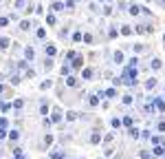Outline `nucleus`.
Listing matches in <instances>:
<instances>
[{
  "mask_svg": "<svg viewBox=\"0 0 165 159\" xmlns=\"http://www.w3.org/2000/svg\"><path fill=\"white\" fill-rule=\"evenodd\" d=\"M134 31H137V33H152L154 27L150 25V22H145V25H137V27H134Z\"/></svg>",
  "mask_w": 165,
  "mask_h": 159,
  "instance_id": "nucleus-1",
  "label": "nucleus"
},
{
  "mask_svg": "<svg viewBox=\"0 0 165 159\" xmlns=\"http://www.w3.org/2000/svg\"><path fill=\"white\" fill-rule=\"evenodd\" d=\"M13 159H24V155H16V157H13Z\"/></svg>",
  "mask_w": 165,
  "mask_h": 159,
  "instance_id": "nucleus-48",
  "label": "nucleus"
},
{
  "mask_svg": "<svg viewBox=\"0 0 165 159\" xmlns=\"http://www.w3.org/2000/svg\"><path fill=\"white\" fill-rule=\"evenodd\" d=\"M20 80H22L20 75H11V77H9V82L13 84V86H18V84H20Z\"/></svg>",
  "mask_w": 165,
  "mask_h": 159,
  "instance_id": "nucleus-27",
  "label": "nucleus"
},
{
  "mask_svg": "<svg viewBox=\"0 0 165 159\" xmlns=\"http://www.w3.org/2000/svg\"><path fill=\"white\" fill-rule=\"evenodd\" d=\"M108 35H110V38H117V35H119V31H117V29H110V33H108Z\"/></svg>",
  "mask_w": 165,
  "mask_h": 159,
  "instance_id": "nucleus-44",
  "label": "nucleus"
},
{
  "mask_svg": "<svg viewBox=\"0 0 165 159\" xmlns=\"http://www.w3.org/2000/svg\"><path fill=\"white\" fill-rule=\"evenodd\" d=\"M44 69H46V71H49V69H53V60H51V58L44 60Z\"/></svg>",
  "mask_w": 165,
  "mask_h": 159,
  "instance_id": "nucleus-35",
  "label": "nucleus"
},
{
  "mask_svg": "<svg viewBox=\"0 0 165 159\" xmlns=\"http://www.w3.org/2000/svg\"><path fill=\"white\" fill-rule=\"evenodd\" d=\"M64 82H66V86H71V88H77V86H79V82H77V77H75V75H68Z\"/></svg>",
  "mask_w": 165,
  "mask_h": 159,
  "instance_id": "nucleus-8",
  "label": "nucleus"
},
{
  "mask_svg": "<svg viewBox=\"0 0 165 159\" xmlns=\"http://www.w3.org/2000/svg\"><path fill=\"white\" fill-rule=\"evenodd\" d=\"M62 75H71V64H64V67H62Z\"/></svg>",
  "mask_w": 165,
  "mask_h": 159,
  "instance_id": "nucleus-30",
  "label": "nucleus"
},
{
  "mask_svg": "<svg viewBox=\"0 0 165 159\" xmlns=\"http://www.w3.org/2000/svg\"><path fill=\"white\" fill-rule=\"evenodd\" d=\"M121 122H123V126H132V117H130V115H128V117H123Z\"/></svg>",
  "mask_w": 165,
  "mask_h": 159,
  "instance_id": "nucleus-39",
  "label": "nucleus"
},
{
  "mask_svg": "<svg viewBox=\"0 0 165 159\" xmlns=\"http://www.w3.org/2000/svg\"><path fill=\"white\" fill-rule=\"evenodd\" d=\"M0 108H2L5 113H7L9 108H13V104H9V102H0Z\"/></svg>",
  "mask_w": 165,
  "mask_h": 159,
  "instance_id": "nucleus-29",
  "label": "nucleus"
},
{
  "mask_svg": "<svg viewBox=\"0 0 165 159\" xmlns=\"http://www.w3.org/2000/svg\"><path fill=\"white\" fill-rule=\"evenodd\" d=\"M161 2H163V5H165V0H161Z\"/></svg>",
  "mask_w": 165,
  "mask_h": 159,
  "instance_id": "nucleus-49",
  "label": "nucleus"
},
{
  "mask_svg": "<svg viewBox=\"0 0 165 159\" xmlns=\"http://www.w3.org/2000/svg\"><path fill=\"white\" fill-rule=\"evenodd\" d=\"M128 69H139V58H130L128 60Z\"/></svg>",
  "mask_w": 165,
  "mask_h": 159,
  "instance_id": "nucleus-15",
  "label": "nucleus"
},
{
  "mask_svg": "<svg viewBox=\"0 0 165 159\" xmlns=\"http://www.w3.org/2000/svg\"><path fill=\"white\" fill-rule=\"evenodd\" d=\"M82 40L86 42V44H90V42H92V35H90V33H84V38H82Z\"/></svg>",
  "mask_w": 165,
  "mask_h": 159,
  "instance_id": "nucleus-37",
  "label": "nucleus"
},
{
  "mask_svg": "<svg viewBox=\"0 0 165 159\" xmlns=\"http://www.w3.org/2000/svg\"><path fill=\"white\" fill-rule=\"evenodd\" d=\"M156 77H152V80H148V82H145V88H154V86H156Z\"/></svg>",
  "mask_w": 165,
  "mask_h": 159,
  "instance_id": "nucleus-24",
  "label": "nucleus"
},
{
  "mask_svg": "<svg viewBox=\"0 0 165 159\" xmlns=\"http://www.w3.org/2000/svg\"><path fill=\"white\" fill-rule=\"evenodd\" d=\"M7 91V86H5V84H0V93H5Z\"/></svg>",
  "mask_w": 165,
  "mask_h": 159,
  "instance_id": "nucleus-47",
  "label": "nucleus"
},
{
  "mask_svg": "<svg viewBox=\"0 0 165 159\" xmlns=\"http://www.w3.org/2000/svg\"><path fill=\"white\" fill-rule=\"evenodd\" d=\"M101 95H106V97H117V91H115V88H106Z\"/></svg>",
  "mask_w": 165,
  "mask_h": 159,
  "instance_id": "nucleus-21",
  "label": "nucleus"
},
{
  "mask_svg": "<svg viewBox=\"0 0 165 159\" xmlns=\"http://www.w3.org/2000/svg\"><path fill=\"white\" fill-rule=\"evenodd\" d=\"M101 142V133H99V130H95V133L90 135V144H99Z\"/></svg>",
  "mask_w": 165,
  "mask_h": 159,
  "instance_id": "nucleus-12",
  "label": "nucleus"
},
{
  "mask_svg": "<svg viewBox=\"0 0 165 159\" xmlns=\"http://www.w3.org/2000/svg\"><path fill=\"white\" fill-rule=\"evenodd\" d=\"M51 157H53V159H64L66 155H64L62 150H53V152H51Z\"/></svg>",
  "mask_w": 165,
  "mask_h": 159,
  "instance_id": "nucleus-22",
  "label": "nucleus"
},
{
  "mask_svg": "<svg viewBox=\"0 0 165 159\" xmlns=\"http://www.w3.org/2000/svg\"><path fill=\"white\" fill-rule=\"evenodd\" d=\"M82 38H84L82 31H75V33H73V40H75V42H82Z\"/></svg>",
  "mask_w": 165,
  "mask_h": 159,
  "instance_id": "nucleus-33",
  "label": "nucleus"
},
{
  "mask_svg": "<svg viewBox=\"0 0 165 159\" xmlns=\"http://www.w3.org/2000/svg\"><path fill=\"white\" fill-rule=\"evenodd\" d=\"M5 137H9V133L5 130V128H0V139H5Z\"/></svg>",
  "mask_w": 165,
  "mask_h": 159,
  "instance_id": "nucleus-42",
  "label": "nucleus"
},
{
  "mask_svg": "<svg viewBox=\"0 0 165 159\" xmlns=\"http://www.w3.org/2000/svg\"><path fill=\"white\" fill-rule=\"evenodd\" d=\"M88 104H90L92 108H95V106L99 104V97H97V95H90V100H88Z\"/></svg>",
  "mask_w": 165,
  "mask_h": 159,
  "instance_id": "nucleus-28",
  "label": "nucleus"
},
{
  "mask_svg": "<svg viewBox=\"0 0 165 159\" xmlns=\"http://www.w3.org/2000/svg\"><path fill=\"white\" fill-rule=\"evenodd\" d=\"M24 77H26V80H33V77H35V69H26Z\"/></svg>",
  "mask_w": 165,
  "mask_h": 159,
  "instance_id": "nucleus-25",
  "label": "nucleus"
},
{
  "mask_svg": "<svg viewBox=\"0 0 165 159\" xmlns=\"http://www.w3.org/2000/svg\"><path fill=\"white\" fill-rule=\"evenodd\" d=\"M128 11H130V16H139V13H143V7L141 5H130Z\"/></svg>",
  "mask_w": 165,
  "mask_h": 159,
  "instance_id": "nucleus-7",
  "label": "nucleus"
},
{
  "mask_svg": "<svg viewBox=\"0 0 165 159\" xmlns=\"http://www.w3.org/2000/svg\"><path fill=\"white\" fill-rule=\"evenodd\" d=\"M64 5H66V9H68V11H71V9H73V7H75V0H66Z\"/></svg>",
  "mask_w": 165,
  "mask_h": 159,
  "instance_id": "nucleus-38",
  "label": "nucleus"
},
{
  "mask_svg": "<svg viewBox=\"0 0 165 159\" xmlns=\"http://www.w3.org/2000/svg\"><path fill=\"white\" fill-rule=\"evenodd\" d=\"M24 55H26V60H33V58H35V51H33V47H26V49H24Z\"/></svg>",
  "mask_w": 165,
  "mask_h": 159,
  "instance_id": "nucleus-16",
  "label": "nucleus"
},
{
  "mask_svg": "<svg viewBox=\"0 0 165 159\" xmlns=\"http://www.w3.org/2000/svg\"><path fill=\"white\" fill-rule=\"evenodd\" d=\"M9 20H11V18H7V16H0V27H7V25H9Z\"/></svg>",
  "mask_w": 165,
  "mask_h": 159,
  "instance_id": "nucleus-34",
  "label": "nucleus"
},
{
  "mask_svg": "<svg viewBox=\"0 0 165 159\" xmlns=\"http://www.w3.org/2000/svg\"><path fill=\"white\" fill-rule=\"evenodd\" d=\"M112 13V7H104V16H110Z\"/></svg>",
  "mask_w": 165,
  "mask_h": 159,
  "instance_id": "nucleus-43",
  "label": "nucleus"
},
{
  "mask_svg": "<svg viewBox=\"0 0 165 159\" xmlns=\"http://www.w3.org/2000/svg\"><path fill=\"white\" fill-rule=\"evenodd\" d=\"M9 44H11V40L2 35V38H0V49H9Z\"/></svg>",
  "mask_w": 165,
  "mask_h": 159,
  "instance_id": "nucleus-18",
  "label": "nucleus"
},
{
  "mask_svg": "<svg viewBox=\"0 0 165 159\" xmlns=\"http://www.w3.org/2000/svg\"><path fill=\"white\" fill-rule=\"evenodd\" d=\"M44 144H46V146H51V144H53V135H51V133L44 135Z\"/></svg>",
  "mask_w": 165,
  "mask_h": 159,
  "instance_id": "nucleus-31",
  "label": "nucleus"
},
{
  "mask_svg": "<svg viewBox=\"0 0 165 159\" xmlns=\"http://www.w3.org/2000/svg\"><path fill=\"white\" fill-rule=\"evenodd\" d=\"M158 130H161V133H165V122H158Z\"/></svg>",
  "mask_w": 165,
  "mask_h": 159,
  "instance_id": "nucleus-45",
  "label": "nucleus"
},
{
  "mask_svg": "<svg viewBox=\"0 0 165 159\" xmlns=\"http://www.w3.org/2000/svg\"><path fill=\"white\" fill-rule=\"evenodd\" d=\"M92 75H95V71H92L90 67H86V69H84V71H82V80H90Z\"/></svg>",
  "mask_w": 165,
  "mask_h": 159,
  "instance_id": "nucleus-10",
  "label": "nucleus"
},
{
  "mask_svg": "<svg viewBox=\"0 0 165 159\" xmlns=\"http://www.w3.org/2000/svg\"><path fill=\"white\" fill-rule=\"evenodd\" d=\"M35 38H40V40H44V38H46V29H44V27H40V29L35 31Z\"/></svg>",
  "mask_w": 165,
  "mask_h": 159,
  "instance_id": "nucleus-19",
  "label": "nucleus"
},
{
  "mask_svg": "<svg viewBox=\"0 0 165 159\" xmlns=\"http://www.w3.org/2000/svg\"><path fill=\"white\" fill-rule=\"evenodd\" d=\"M77 115H79V113H75V110H68V113H66V122H75V119H77Z\"/></svg>",
  "mask_w": 165,
  "mask_h": 159,
  "instance_id": "nucleus-17",
  "label": "nucleus"
},
{
  "mask_svg": "<svg viewBox=\"0 0 165 159\" xmlns=\"http://www.w3.org/2000/svg\"><path fill=\"white\" fill-rule=\"evenodd\" d=\"M51 122H53V124H57V122H62V110H59L57 106L53 108V115H51Z\"/></svg>",
  "mask_w": 165,
  "mask_h": 159,
  "instance_id": "nucleus-6",
  "label": "nucleus"
},
{
  "mask_svg": "<svg viewBox=\"0 0 165 159\" xmlns=\"http://www.w3.org/2000/svg\"><path fill=\"white\" fill-rule=\"evenodd\" d=\"M64 159H68V157H64Z\"/></svg>",
  "mask_w": 165,
  "mask_h": 159,
  "instance_id": "nucleus-51",
  "label": "nucleus"
},
{
  "mask_svg": "<svg viewBox=\"0 0 165 159\" xmlns=\"http://www.w3.org/2000/svg\"><path fill=\"white\" fill-rule=\"evenodd\" d=\"M40 113L44 117L49 115V100H46V97H42V102H40Z\"/></svg>",
  "mask_w": 165,
  "mask_h": 159,
  "instance_id": "nucleus-5",
  "label": "nucleus"
},
{
  "mask_svg": "<svg viewBox=\"0 0 165 159\" xmlns=\"http://www.w3.org/2000/svg\"><path fill=\"white\" fill-rule=\"evenodd\" d=\"M163 40H165V35H163Z\"/></svg>",
  "mask_w": 165,
  "mask_h": 159,
  "instance_id": "nucleus-50",
  "label": "nucleus"
},
{
  "mask_svg": "<svg viewBox=\"0 0 165 159\" xmlns=\"http://www.w3.org/2000/svg\"><path fill=\"white\" fill-rule=\"evenodd\" d=\"M18 139H20V133H18L16 128H13V130H9V142H18Z\"/></svg>",
  "mask_w": 165,
  "mask_h": 159,
  "instance_id": "nucleus-13",
  "label": "nucleus"
},
{
  "mask_svg": "<svg viewBox=\"0 0 165 159\" xmlns=\"http://www.w3.org/2000/svg\"><path fill=\"white\" fill-rule=\"evenodd\" d=\"M141 159H150V152H148V150H143V152H141Z\"/></svg>",
  "mask_w": 165,
  "mask_h": 159,
  "instance_id": "nucleus-46",
  "label": "nucleus"
},
{
  "mask_svg": "<svg viewBox=\"0 0 165 159\" xmlns=\"http://www.w3.org/2000/svg\"><path fill=\"white\" fill-rule=\"evenodd\" d=\"M44 53H46V58H53V55L57 53V49H55V44H51V42H46V44H44Z\"/></svg>",
  "mask_w": 165,
  "mask_h": 159,
  "instance_id": "nucleus-2",
  "label": "nucleus"
},
{
  "mask_svg": "<svg viewBox=\"0 0 165 159\" xmlns=\"http://www.w3.org/2000/svg\"><path fill=\"white\" fill-rule=\"evenodd\" d=\"M7 124H9L7 117H0V128H7Z\"/></svg>",
  "mask_w": 165,
  "mask_h": 159,
  "instance_id": "nucleus-40",
  "label": "nucleus"
},
{
  "mask_svg": "<svg viewBox=\"0 0 165 159\" xmlns=\"http://www.w3.org/2000/svg\"><path fill=\"white\" fill-rule=\"evenodd\" d=\"M125 60H123V53L121 51H115V64H123Z\"/></svg>",
  "mask_w": 165,
  "mask_h": 159,
  "instance_id": "nucleus-14",
  "label": "nucleus"
},
{
  "mask_svg": "<svg viewBox=\"0 0 165 159\" xmlns=\"http://www.w3.org/2000/svg\"><path fill=\"white\" fill-rule=\"evenodd\" d=\"M20 29H22V31H29V29H31V22H29V20H22V22H20Z\"/></svg>",
  "mask_w": 165,
  "mask_h": 159,
  "instance_id": "nucleus-23",
  "label": "nucleus"
},
{
  "mask_svg": "<svg viewBox=\"0 0 165 159\" xmlns=\"http://www.w3.org/2000/svg\"><path fill=\"white\" fill-rule=\"evenodd\" d=\"M55 22H57L55 13H53V11H49V13H46V25H49V27H55Z\"/></svg>",
  "mask_w": 165,
  "mask_h": 159,
  "instance_id": "nucleus-9",
  "label": "nucleus"
},
{
  "mask_svg": "<svg viewBox=\"0 0 165 159\" xmlns=\"http://www.w3.org/2000/svg\"><path fill=\"white\" fill-rule=\"evenodd\" d=\"M121 33H123V35H130V33H132V29H130L128 25H123V27H121Z\"/></svg>",
  "mask_w": 165,
  "mask_h": 159,
  "instance_id": "nucleus-36",
  "label": "nucleus"
},
{
  "mask_svg": "<svg viewBox=\"0 0 165 159\" xmlns=\"http://www.w3.org/2000/svg\"><path fill=\"white\" fill-rule=\"evenodd\" d=\"M51 84H53L51 80H46V82H42V84H40V91H46V88H51Z\"/></svg>",
  "mask_w": 165,
  "mask_h": 159,
  "instance_id": "nucleus-32",
  "label": "nucleus"
},
{
  "mask_svg": "<svg viewBox=\"0 0 165 159\" xmlns=\"http://www.w3.org/2000/svg\"><path fill=\"white\" fill-rule=\"evenodd\" d=\"M75 2H77V0H75Z\"/></svg>",
  "mask_w": 165,
  "mask_h": 159,
  "instance_id": "nucleus-52",
  "label": "nucleus"
},
{
  "mask_svg": "<svg viewBox=\"0 0 165 159\" xmlns=\"http://www.w3.org/2000/svg\"><path fill=\"white\" fill-rule=\"evenodd\" d=\"M64 9H66V5L57 0V2H53V5L49 7V11H53V13H57V11H64Z\"/></svg>",
  "mask_w": 165,
  "mask_h": 159,
  "instance_id": "nucleus-4",
  "label": "nucleus"
},
{
  "mask_svg": "<svg viewBox=\"0 0 165 159\" xmlns=\"http://www.w3.org/2000/svg\"><path fill=\"white\" fill-rule=\"evenodd\" d=\"M11 104H13V108H16V110H22V106H24V100H22V97H18V100H13Z\"/></svg>",
  "mask_w": 165,
  "mask_h": 159,
  "instance_id": "nucleus-11",
  "label": "nucleus"
},
{
  "mask_svg": "<svg viewBox=\"0 0 165 159\" xmlns=\"http://www.w3.org/2000/svg\"><path fill=\"white\" fill-rule=\"evenodd\" d=\"M150 67L154 69V71H158V69H161V60H158V58H154L152 62H150Z\"/></svg>",
  "mask_w": 165,
  "mask_h": 159,
  "instance_id": "nucleus-20",
  "label": "nucleus"
},
{
  "mask_svg": "<svg viewBox=\"0 0 165 159\" xmlns=\"http://www.w3.org/2000/svg\"><path fill=\"white\" fill-rule=\"evenodd\" d=\"M84 67V55H75L71 62V69H82Z\"/></svg>",
  "mask_w": 165,
  "mask_h": 159,
  "instance_id": "nucleus-3",
  "label": "nucleus"
},
{
  "mask_svg": "<svg viewBox=\"0 0 165 159\" xmlns=\"http://www.w3.org/2000/svg\"><path fill=\"white\" fill-rule=\"evenodd\" d=\"M123 104H132V95H123Z\"/></svg>",
  "mask_w": 165,
  "mask_h": 159,
  "instance_id": "nucleus-41",
  "label": "nucleus"
},
{
  "mask_svg": "<svg viewBox=\"0 0 165 159\" xmlns=\"http://www.w3.org/2000/svg\"><path fill=\"white\" fill-rule=\"evenodd\" d=\"M110 124H112V128H119V126L123 124V122H121L119 117H112V119H110Z\"/></svg>",
  "mask_w": 165,
  "mask_h": 159,
  "instance_id": "nucleus-26",
  "label": "nucleus"
}]
</instances>
